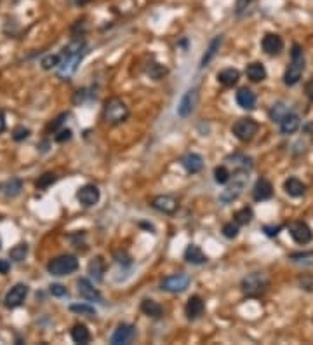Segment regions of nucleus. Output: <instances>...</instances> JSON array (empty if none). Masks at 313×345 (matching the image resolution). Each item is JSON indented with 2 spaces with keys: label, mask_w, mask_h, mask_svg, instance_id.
I'll list each match as a JSON object with an SVG mask.
<instances>
[{
  "label": "nucleus",
  "mask_w": 313,
  "mask_h": 345,
  "mask_svg": "<svg viewBox=\"0 0 313 345\" xmlns=\"http://www.w3.org/2000/svg\"><path fill=\"white\" fill-rule=\"evenodd\" d=\"M85 42L84 39H75L68 44L61 52V63H59V75L61 77H70L73 72L79 68L80 61H82L85 54Z\"/></svg>",
  "instance_id": "f257e3e1"
},
{
  "label": "nucleus",
  "mask_w": 313,
  "mask_h": 345,
  "mask_svg": "<svg viewBox=\"0 0 313 345\" xmlns=\"http://www.w3.org/2000/svg\"><path fill=\"white\" fill-rule=\"evenodd\" d=\"M304 72V52L299 44H294L291 51V65L287 67L284 74V82L286 86H296L301 80V75Z\"/></svg>",
  "instance_id": "f03ea898"
},
{
  "label": "nucleus",
  "mask_w": 313,
  "mask_h": 345,
  "mask_svg": "<svg viewBox=\"0 0 313 345\" xmlns=\"http://www.w3.org/2000/svg\"><path fill=\"white\" fill-rule=\"evenodd\" d=\"M129 117V108L120 98H110L103 107V119L108 124L117 126L125 122Z\"/></svg>",
  "instance_id": "7ed1b4c3"
},
{
  "label": "nucleus",
  "mask_w": 313,
  "mask_h": 345,
  "mask_svg": "<svg viewBox=\"0 0 313 345\" xmlns=\"http://www.w3.org/2000/svg\"><path fill=\"white\" fill-rule=\"evenodd\" d=\"M247 180H249V171H242V169L235 171L233 183L228 185L221 194H219V201H221L223 204H230V202L237 201V199L240 197V194L244 192V189H246Z\"/></svg>",
  "instance_id": "20e7f679"
},
{
  "label": "nucleus",
  "mask_w": 313,
  "mask_h": 345,
  "mask_svg": "<svg viewBox=\"0 0 313 345\" xmlns=\"http://www.w3.org/2000/svg\"><path fill=\"white\" fill-rule=\"evenodd\" d=\"M242 291L247 296H259L263 295L270 286V277L263 272H254L242 279Z\"/></svg>",
  "instance_id": "39448f33"
},
{
  "label": "nucleus",
  "mask_w": 313,
  "mask_h": 345,
  "mask_svg": "<svg viewBox=\"0 0 313 345\" xmlns=\"http://www.w3.org/2000/svg\"><path fill=\"white\" fill-rule=\"evenodd\" d=\"M77 269H79V260L73 255H61V257L51 260L47 263V272L51 275H58V277L73 274Z\"/></svg>",
  "instance_id": "423d86ee"
},
{
  "label": "nucleus",
  "mask_w": 313,
  "mask_h": 345,
  "mask_svg": "<svg viewBox=\"0 0 313 345\" xmlns=\"http://www.w3.org/2000/svg\"><path fill=\"white\" fill-rule=\"evenodd\" d=\"M258 131H259V124L256 122L254 119H251V117L238 119L237 122L233 124V128H231V133L240 141H251L258 135Z\"/></svg>",
  "instance_id": "0eeeda50"
},
{
  "label": "nucleus",
  "mask_w": 313,
  "mask_h": 345,
  "mask_svg": "<svg viewBox=\"0 0 313 345\" xmlns=\"http://www.w3.org/2000/svg\"><path fill=\"white\" fill-rule=\"evenodd\" d=\"M190 283H192V277H190L188 274H183L181 272V274H174L165 277L164 281L160 283V290L167 291V293H183V291L190 286Z\"/></svg>",
  "instance_id": "6e6552de"
},
{
  "label": "nucleus",
  "mask_w": 313,
  "mask_h": 345,
  "mask_svg": "<svg viewBox=\"0 0 313 345\" xmlns=\"http://www.w3.org/2000/svg\"><path fill=\"white\" fill-rule=\"evenodd\" d=\"M289 234L292 237V241L298 242V244H310L313 239V230L310 229V225L304 222H292L289 225Z\"/></svg>",
  "instance_id": "1a4fd4ad"
},
{
  "label": "nucleus",
  "mask_w": 313,
  "mask_h": 345,
  "mask_svg": "<svg viewBox=\"0 0 313 345\" xmlns=\"http://www.w3.org/2000/svg\"><path fill=\"white\" fill-rule=\"evenodd\" d=\"M28 286L26 284H23V283H19V284H16V286H12L9 291H7V295H6V298H4V302H6V307H9V308H16V307H19L21 303L26 300V296H28Z\"/></svg>",
  "instance_id": "9d476101"
},
{
  "label": "nucleus",
  "mask_w": 313,
  "mask_h": 345,
  "mask_svg": "<svg viewBox=\"0 0 313 345\" xmlns=\"http://www.w3.org/2000/svg\"><path fill=\"white\" fill-rule=\"evenodd\" d=\"M99 189H97L96 185H84L79 189V192H77V199L80 201V204L84 206V208H91V206H94L99 202Z\"/></svg>",
  "instance_id": "9b49d317"
},
{
  "label": "nucleus",
  "mask_w": 313,
  "mask_h": 345,
  "mask_svg": "<svg viewBox=\"0 0 313 345\" xmlns=\"http://www.w3.org/2000/svg\"><path fill=\"white\" fill-rule=\"evenodd\" d=\"M136 338V326L127 323L119 324V328L112 335V343L113 345H127Z\"/></svg>",
  "instance_id": "f8f14e48"
},
{
  "label": "nucleus",
  "mask_w": 313,
  "mask_h": 345,
  "mask_svg": "<svg viewBox=\"0 0 313 345\" xmlns=\"http://www.w3.org/2000/svg\"><path fill=\"white\" fill-rule=\"evenodd\" d=\"M77 291H79V295L87 300V302H103V296H101L99 291L94 288V284L85 277H80L79 281H77Z\"/></svg>",
  "instance_id": "ddd939ff"
},
{
  "label": "nucleus",
  "mask_w": 313,
  "mask_h": 345,
  "mask_svg": "<svg viewBox=\"0 0 313 345\" xmlns=\"http://www.w3.org/2000/svg\"><path fill=\"white\" fill-rule=\"evenodd\" d=\"M152 208L164 214H174L180 208V204H178L176 199L170 196H157L152 199Z\"/></svg>",
  "instance_id": "4468645a"
},
{
  "label": "nucleus",
  "mask_w": 313,
  "mask_h": 345,
  "mask_svg": "<svg viewBox=\"0 0 313 345\" xmlns=\"http://www.w3.org/2000/svg\"><path fill=\"white\" fill-rule=\"evenodd\" d=\"M197 101H198L197 89H190V91H186L185 96H183L181 101H180V105H178V115H180V117H188L190 113L193 112Z\"/></svg>",
  "instance_id": "2eb2a0df"
},
{
  "label": "nucleus",
  "mask_w": 313,
  "mask_h": 345,
  "mask_svg": "<svg viewBox=\"0 0 313 345\" xmlns=\"http://www.w3.org/2000/svg\"><path fill=\"white\" fill-rule=\"evenodd\" d=\"M204 310H205L204 300H202L200 296H197V295H195V296H190L188 302H186V305H185V314H186V318H188L190 321H195V319H198L202 314H204Z\"/></svg>",
  "instance_id": "dca6fc26"
},
{
  "label": "nucleus",
  "mask_w": 313,
  "mask_h": 345,
  "mask_svg": "<svg viewBox=\"0 0 313 345\" xmlns=\"http://www.w3.org/2000/svg\"><path fill=\"white\" fill-rule=\"evenodd\" d=\"M261 47L266 54L275 56L284 49V40L277 34H266L261 40Z\"/></svg>",
  "instance_id": "f3484780"
},
{
  "label": "nucleus",
  "mask_w": 313,
  "mask_h": 345,
  "mask_svg": "<svg viewBox=\"0 0 313 345\" xmlns=\"http://www.w3.org/2000/svg\"><path fill=\"white\" fill-rule=\"evenodd\" d=\"M271 196H273V186H271V183L268 180H265V178H259L253 189L254 201H268Z\"/></svg>",
  "instance_id": "a211bd4d"
},
{
  "label": "nucleus",
  "mask_w": 313,
  "mask_h": 345,
  "mask_svg": "<svg viewBox=\"0 0 313 345\" xmlns=\"http://www.w3.org/2000/svg\"><path fill=\"white\" fill-rule=\"evenodd\" d=\"M284 190H286L291 197H303L304 194H306V185H304L299 178L291 176L284 181Z\"/></svg>",
  "instance_id": "6ab92c4d"
},
{
  "label": "nucleus",
  "mask_w": 313,
  "mask_h": 345,
  "mask_svg": "<svg viewBox=\"0 0 313 345\" xmlns=\"http://www.w3.org/2000/svg\"><path fill=\"white\" fill-rule=\"evenodd\" d=\"M181 164L186 171L193 174V173L202 171V168H204V159H202L198 153H186V155L181 157Z\"/></svg>",
  "instance_id": "aec40b11"
},
{
  "label": "nucleus",
  "mask_w": 313,
  "mask_h": 345,
  "mask_svg": "<svg viewBox=\"0 0 313 345\" xmlns=\"http://www.w3.org/2000/svg\"><path fill=\"white\" fill-rule=\"evenodd\" d=\"M105 270H107V265H105V260L101 257H94L89 262L87 265V272L91 275V279H94L96 283H101L105 277Z\"/></svg>",
  "instance_id": "412c9836"
},
{
  "label": "nucleus",
  "mask_w": 313,
  "mask_h": 345,
  "mask_svg": "<svg viewBox=\"0 0 313 345\" xmlns=\"http://www.w3.org/2000/svg\"><path fill=\"white\" fill-rule=\"evenodd\" d=\"M279 124H280V131H282V135H292V133H296L299 129V126H301V119H299V115L289 112Z\"/></svg>",
  "instance_id": "4be33fe9"
},
{
  "label": "nucleus",
  "mask_w": 313,
  "mask_h": 345,
  "mask_svg": "<svg viewBox=\"0 0 313 345\" xmlns=\"http://www.w3.org/2000/svg\"><path fill=\"white\" fill-rule=\"evenodd\" d=\"M237 103H238V107L244 108V110H253V108L256 107V95L247 87L238 89Z\"/></svg>",
  "instance_id": "5701e85b"
},
{
  "label": "nucleus",
  "mask_w": 313,
  "mask_h": 345,
  "mask_svg": "<svg viewBox=\"0 0 313 345\" xmlns=\"http://www.w3.org/2000/svg\"><path fill=\"white\" fill-rule=\"evenodd\" d=\"M185 260L192 265H202V263L207 262V257L197 244H190L185 251Z\"/></svg>",
  "instance_id": "b1692460"
},
{
  "label": "nucleus",
  "mask_w": 313,
  "mask_h": 345,
  "mask_svg": "<svg viewBox=\"0 0 313 345\" xmlns=\"http://www.w3.org/2000/svg\"><path fill=\"white\" fill-rule=\"evenodd\" d=\"M226 162H230L231 166L235 168V171H238V169H242V171H251L253 169V159L247 155H244V153H233V155L226 157Z\"/></svg>",
  "instance_id": "393cba45"
},
{
  "label": "nucleus",
  "mask_w": 313,
  "mask_h": 345,
  "mask_svg": "<svg viewBox=\"0 0 313 345\" xmlns=\"http://www.w3.org/2000/svg\"><path fill=\"white\" fill-rule=\"evenodd\" d=\"M240 79V72L237 68H225L218 74V82L226 87H233Z\"/></svg>",
  "instance_id": "a878e982"
},
{
  "label": "nucleus",
  "mask_w": 313,
  "mask_h": 345,
  "mask_svg": "<svg viewBox=\"0 0 313 345\" xmlns=\"http://www.w3.org/2000/svg\"><path fill=\"white\" fill-rule=\"evenodd\" d=\"M246 74L251 80H253V82H261V80L266 79V68H265V65L256 61V63L247 65Z\"/></svg>",
  "instance_id": "bb28decb"
},
{
  "label": "nucleus",
  "mask_w": 313,
  "mask_h": 345,
  "mask_svg": "<svg viewBox=\"0 0 313 345\" xmlns=\"http://www.w3.org/2000/svg\"><path fill=\"white\" fill-rule=\"evenodd\" d=\"M72 340L80 345L89 343L91 342V331L87 330L85 324H75V326L72 328Z\"/></svg>",
  "instance_id": "cd10ccee"
},
{
  "label": "nucleus",
  "mask_w": 313,
  "mask_h": 345,
  "mask_svg": "<svg viewBox=\"0 0 313 345\" xmlns=\"http://www.w3.org/2000/svg\"><path fill=\"white\" fill-rule=\"evenodd\" d=\"M141 312L146 314L148 318H153V319H158L162 316V307L160 303H157L155 300H150V298H145L143 302H141Z\"/></svg>",
  "instance_id": "c85d7f7f"
},
{
  "label": "nucleus",
  "mask_w": 313,
  "mask_h": 345,
  "mask_svg": "<svg viewBox=\"0 0 313 345\" xmlns=\"http://www.w3.org/2000/svg\"><path fill=\"white\" fill-rule=\"evenodd\" d=\"M221 42H223V37H221V35H218V37H214V39H213V42L209 44V49L205 51L204 58H202V61H200V67H202V68L207 67V65H209V63L214 59V56L218 54L219 47H221Z\"/></svg>",
  "instance_id": "c756f323"
},
{
  "label": "nucleus",
  "mask_w": 313,
  "mask_h": 345,
  "mask_svg": "<svg viewBox=\"0 0 313 345\" xmlns=\"http://www.w3.org/2000/svg\"><path fill=\"white\" fill-rule=\"evenodd\" d=\"M2 190H4V194H6V197H16V196H19V192L23 190V183H21V180H18V178H12V180H9L2 186Z\"/></svg>",
  "instance_id": "7c9ffc66"
},
{
  "label": "nucleus",
  "mask_w": 313,
  "mask_h": 345,
  "mask_svg": "<svg viewBox=\"0 0 313 345\" xmlns=\"http://www.w3.org/2000/svg\"><path fill=\"white\" fill-rule=\"evenodd\" d=\"M253 218H254V211L251 208H247V206L235 213V222H237L238 225H247V223L253 222Z\"/></svg>",
  "instance_id": "2f4dec72"
},
{
  "label": "nucleus",
  "mask_w": 313,
  "mask_h": 345,
  "mask_svg": "<svg viewBox=\"0 0 313 345\" xmlns=\"http://www.w3.org/2000/svg\"><path fill=\"white\" fill-rule=\"evenodd\" d=\"M9 257H11V260H14V262H23V260L28 257V244L21 242V244L14 246L9 251Z\"/></svg>",
  "instance_id": "473e14b6"
},
{
  "label": "nucleus",
  "mask_w": 313,
  "mask_h": 345,
  "mask_svg": "<svg viewBox=\"0 0 313 345\" xmlns=\"http://www.w3.org/2000/svg\"><path fill=\"white\" fill-rule=\"evenodd\" d=\"M70 310L80 316H89V318L96 316V308L92 305H87V303H73V305H70Z\"/></svg>",
  "instance_id": "72a5a7b5"
},
{
  "label": "nucleus",
  "mask_w": 313,
  "mask_h": 345,
  "mask_svg": "<svg viewBox=\"0 0 313 345\" xmlns=\"http://www.w3.org/2000/svg\"><path fill=\"white\" fill-rule=\"evenodd\" d=\"M289 113V108H287V105H284V103H277V105H273V108H271V112H270V117L273 120H277V122H280V120L284 119V117Z\"/></svg>",
  "instance_id": "f704fd0d"
},
{
  "label": "nucleus",
  "mask_w": 313,
  "mask_h": 345,
  "mask_svg": "<svg viewBox=\"0 0 313 345\" xmlns=\"http://www.w3.org/2000/svg\"><path fill=\"white\" fill-rule=\"evenodd\" d=\"M230 171L228 169L225 168V166H219V168L214 169V181L219 185H225V183H228L230 181Z\"/></svg>",
  "instance_id": "c9c22d12"
},
{
  "label": "nucleus",
  "mask_w": 313,
  "mask_h": 345,
  "mask_svg": "<svg viewBox=\"0 0 313 345\" xmlns=\"http://www.w3.org/2000/svg\"><path fill=\"white\" fill-rule=\"evenodd\" d=\"M56 180H58V176H56L54 173H46L37 180V186H39V189H47V186L54 183Z\"/></svg>",
  "instance_id": "e433bc0d"
},
{
  "label": "nucleus",
  "mask_w": 313,
  "mask_h": 345,
  "mask_svg": "<svg viewBox=\"0 0 313 345\" xmlns=\"http://www.w3.org/2000/svg\"><path fill=\"white\" fill-rule=\"evenodd\" d=\"M61 63V56L58 54H49L46 58L42 59V67L46 68V70H51V68H58Z\"/></svg>",
  "instance_id": "4c0bfd02"
},
{
  "label": "nucleus",
  "mask_w": 313,
  "mask_h": 345,
  "mask_svg": "<svg viewBox=\"0 0 313 345\" xmlns=\"http://www.w3.org/2000/svg\"><path fill=\"white\" fill-rule=\"evenodd\" d=\"M223 235L225 237H228V239H233V237H237L238 235V223L237 222H230V223H225L223 225Z\"/></svg>",
  "instance_id": "58836bf2"
},
{
  "label": "nucleus",
  "mask_w": 313,
  "mask_h": 345,
  "mask_svg": "<svg viewBox=\"0 0 313 345\" xmlns=\"http://www.w3.org/2000/svg\"><path fill=\"white\" fill-rule=\"evenodd\" d=\"M68 119V113H61V115L58 117V119H54V122H51L47 126V131H52V133H56L58 129L61 128V126L64 124V120Z\"/></svg>",
  "instance_id": "ea45409f"
},
{
  "label": "nucleus",
  "mask_w": 313,
  "mask_h": 345,
  "mask_svg": "<svg viewBox=\"0 0 313 345\" xmlns=\"http://www.w3.org/2000/svg\"><path fill=\"white\" fill-rule=\"evenodd\" d=\"M28 136H30V129H26V128H16L14 131H12L14 141H23V140H26Z\"/></svg>",
  "instance_id": "a19ab883"
},
{
  "label": "nucleus",
  "mask_w": 313,
  "mask_h": 345,
  "mask_svg": "<svg viewBox=\"0 0 313 345\" xmlns=\"http://www.w3.org/2000/svg\"><path fill=\"white\" fill-rule=\"evenodd\" d=\"M49 291H51V295H54V296H68V290L64 286H61V284H51V286H49Z\"/></svg>",
  "instance_id": "79ce46f5"
},
{
  "label": "nucleus",
  "mask_w": 313,
  "mask_h": 345,
  "mask_svg": "<svg viewBox=\"0 0 313 345\" xmlns=\"http://www.w3.org/2000/svg\"><path fill=\"white\" fill-rule=\"evenodd\" d=\"M54 140L58 141V143H64V141L72 140V129H61L58 135H56Z\"/></svg>",
  "instance_id": "37998d69"
},
{
  "label": "nucleus",
  "mask_w": 313,
  "mask_h": 345,
  "mask_svg": "<svg viewBox=\"0 0 313 345\" xmlns=\"http://www.w3.org/2000/svg\"><path fill=\"white\" fill-rule=\"evenodd\" d=\"M280 230H282V225H277V227L265 225V227H263V232H265L266 235H270V237H275V235H279Z\"/></svg>",
  "instance_id": "c03bdc74"
},
{
  "label": "nucleus",
  "mask_w": 313,
  "mask_h": 345,
  "mask_svg": "<svg viewBox=\"0 0 313 345\" xmlns=\"http://www.w3.org/2000/svg\"><path fill=\"white\" fill-rule=\"evenodd\" d=\"M251 2H254V0H237V6H235L237 13H242L244 9H247V6H249Z\"/></svg>",
  "instance_id": "a18cd8bd"
},
{
  "label": "nucleus",
  "mask_w": 313,
  "mask_h": 345,
  "mask_svg": "<svg viewBox=\"0 0 313 345\" xmlns=\"http://www.w3.org/2000/svg\"><path fill=\"white\" fill-rule=\"evenodd\" d=\"M304 92H306L308 98L313 100V77L306 82V86H304Z\"/></svg>",
  "instance_id": "49530a36"
},
{
  "label": "nucleus",
  "mask_w": 313,
  "mask_h": 345,
  "mask_svg": "<svg viewBox=\"0 0 313 345\" xmlns=\"http://www.w3.org/2000/svg\"><path fill=\"white\" fill-rule=\"evenodd\" d=\"M11 270L9 260H0V274H7Z\"/></svg>",
  "instance_id": "de8ad7c7"
},
{
  "label": "nucleus",
  "mask_w": 313,
  "mask_h": 345,
  "mask_svg": "<svg viewBox=\"0 0 313 345\" xmlns=\"http://www.w3.org/2000/svg\"><path fill=\"white\" fill-rule=\"evenodd\" d=\"M6 131V115H4V112L0 110V133Z\"/></svg>",
  "instance_id": "09e8293b"
},
{
  "label": "nucleus",
  "mask_w": 313,
  "mask_h": 345,
  "mask_svg": "<svg viewBox=\"0 0 313 345\" xmlns=\"http://www.w3.org/2000/svg\"><path fill=\"white\" fill-rule=\"evenodd\" d=\"M73 6H85V4H89L91 0H70Z\"/></svg>",
  "instance_id": "8fccbe9b"
},
{
  "label": "nucleus",
  "mask_w": 313,
  "mask_h": 345,
  "mask_svg": "<svg viewBox=\"0 0 313 345\" xmlns=\"http://www.w3.org/2000/svg\"><path fill=\"white\" fill-rule=\"evenodd\" d=\"M0 247H2V241H0Z\"/></svg>",
  "instance_id": "3c124183"
}]
</instances>
